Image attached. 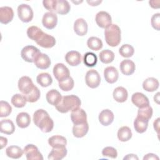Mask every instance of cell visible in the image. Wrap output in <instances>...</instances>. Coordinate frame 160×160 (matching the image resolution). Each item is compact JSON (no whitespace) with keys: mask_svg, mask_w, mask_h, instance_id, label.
<instances>
[{"mask_svg":"<svg viewBox=\"0 0 160 160\" xmlns=\"http://www.w3.org/2000/svg\"><path fill=\"white\" fill-rule=\"evenodd\" d=\"M33 122L43 132H49L54 128V122L46 111L36 110L33 114Z\"/></svg>","mask_w":160,"mask_h":160,"instance_id":"1","label":"cell"},{"mask_svg":"<svg viewBox=\"0 0 160 160\" xmlns=\"http://www.w3.org/2000/svg\"><path fill=\"white\" fill-rule=\"evenodd\" d=\"M81 106V100L76 95H68L62 97L60 102L56 106L58 111L61 113H67L69 111L79 108Z\"/></svg>","mask_w":160,"mask_h":160,"instance_id":"2","label":"cell"},{"mask_svg":"<svg viewBox=\"0 0 160 160\" xmlns=\"http://www.w3.org/2000/svg\"><path fill=\"white\" fill-rule=\"evenodd\" d=\"M121 29L117 24H111L104 30V38L106 43L111 47L119 44L121 40Z\"/></svg>","mask_w":160,"mask_h":160,"instance_id":"3","label":"cell"},{"mask_svg":"<svg viewBox=\"0 0 160 160\" xmlns=\"http://www.w3.org/2000/svg\"><path fill=\"white\" fill-rule=\"evenodd\" d=\"M18 16L22 22H29L34 16L32 9L27 4H21L18 7Z\"/></svg>","mask_w":160,"mask_h":160,"instance_id":"4","label":"cell"},{"mask_svg":"<svg viewBox=\"0 0 160 160\" xmlns=\"http://www.w3.org/2000/svg\"><path fill=\"white\" fill-rule=\"evenodd\" d=\"M38 48L34 46L29 45L24 47L21 52V56L22 59L28 62H34L36 56L40 53Z\"/></svg>","mask_w":160,"mask_h":160,"instance_id":"5","label":"cell"},{"mask_svg":"<svg viewBox=\"0 0 160 160\" xmlns=\"http://www.w3.org/2000/svg\"><path fill=\"white\" fill-rule=\"evenodd\" d=\"M86 85L92 89L98 88L101 82V77L99 72L95 69L89 70L85 76Z\"/></svg>","mask_w":160,"mask_h":160,"instance_id":"6","label":"cell"},{"mask_svg":"<svg viewBox=\"0 0 160 160\" xmlns=\"http://www.w3.org/2000/svg\"><path fill=\"white\" fill-rule=\"evenodd\" d=\"M52 72L54 76L58 82H61L70 77L69 69L62 63H57L55 64Z\"/></svg>","mask_w":160,"mask_h":160,"instance_id":"7","label":"cell"},{"mask_svg":"<svg viewBox=\"0 0 160 160\" xmlns=\"http://www.w3.org/2000/svg\"><path fill=\"white\" fill-rule=\"evenodd\" d=\"M95 21L97 25L103 29L108 28L112 24L111 15L108 12L104 11H99L96 14Z\"/></svg>","mask_w":160,"mask_h":160,"instance_id":"8","label":"cell"},{"mask_svg":"<svg viewBox=\"0 0 160 160\" xmlns=\"http://www.w3.org/2000/svg\"><path fill=\"white\" fill-rule=\"evenodd\" d=\"M24 153L28 160H42L43 156L39 151L38 148L32 144H27L24 148Z\"/></svg>","mask_w":160,"mask_h":160,"instance_id":"9","label":"cell"},{"mask_svg":"<svg viewBox=\"0 0 160 160\" xmlns=\"http://www.w3.org/2000/svg\"><path fill=\"white\" fill-rule=\"evenodd\" d=\"M18 89L22 94H27L29 93L34 88V85L32 79L26 76H22L18 81Z\"/></svg>","mask_w":160,"mask_h":160,"instance_id":"10","label":"cell"},{"mask_svg":"<svg viewBox=\"0 0 160 160\" xmlns=\"http://www.w3.org/2000/svg\"><path fill=\"white\" fill-rule=\"evenodd\" d=\"M58 23V16L53 12L44 13L42 19V24L48 29H54Z\"/></svg>","mask_w":160,"mask_h":160,"instance_id":"11","label":"cell"},{"mask_svg":"<svg viewBox=\"0 0 160 160\" xmlns=\"http://www.w3.org/2000/svg\"><path fill=\"white\" fill-rule=\"evenodd\" d=\"M36 42L41 47L48 49L52 48L55 45L56 39L52 36L43 32Z\"/></svg>","mask_w":160,"mask_h":160,"instance_id":"12","label":"cell"},{"mask_svg":"<svg viewBox=\"0 0 160 160\" xmlns=\"http://www.w3.org/2000/svg\"><path fill=\"white\" fill-rule=\"evenodd\" d=\"M71 119L74 124H78L87 122V114L85 111L80 108L71 111Z\"/></svg>","mask_w":160,"mask_h":160,"instance_id":"13","label":"cell"},{"mask_svg":"<svg viewBox=\"0 0 160 160\" xmlns=\"http://www.w3.org/2000/svg\"><path fill=\"white\" fill-rule=\"evenodd\" d=\"M34 63L35 66L40 69H46L51 65V59L49 57L44 53H39L34 59Z\"/></svg>","mask_w":160,"mask_h":160,"instance_id":"14","label":"cell"},{"mask_svg":"<svg viewBox=\"0 0 160 160\" xmlns=\"http://www.w3.org/2000/svg\"><path fill=\"white\" fill-rule=\"evenodd\" d=\"M14 18L13 9L9 6L0 8V22L3 24L10 22Z\"/></svg>","mask_w":160,"mask_h":160,"instance_id":"15","label":"cell"},{"mask_svg":"<svg viewBox=\"0 0 160 160\" xmlns=\"http://www.w3.org/2000/svg\"><path fill=\"white\" fill-rule=\"evenodd\" d=\"M131 101L133 104L139 108L149 105V101L147 96L139 92H135L132 95Z\"/></svg>","mask_w":160,"mask_h":160,"instance_id":"16","label":"cell"},{"mask_svg":"<svg viewBox=\"0 0 160 160\" xmlns=\"http://www.w3.org/2000/svg\"><path fill=\"white\" fill-rule=\"evenodd\" d=\"M105 80L109 84L116 82L119 78V72L117 69L113 66H108L104 71Z\"/></svg>","mask_w":160,"mask_h":160,"instance_id":"17","label":"cell"},{"mask_svg":"<svg viewBox=\"0 0 160 160\" xmlns=\"http://www.w3.org/2000/svg\"><path fill=\"white\" fill-rule=\"evenodd\" d=\"M65 60L70 66H77L81 62V55L78 51H71L65 55Z\"/></svg>","mask_w":160,"mask_h":160,"instance_id":"18","label":"cell"},{"mask_svg":"<svg viewBox=\"0 0 160 160\" xmlns=\"http://www.w3.org/2000/svg\"><path fill=\"white\" fill-rule=\"evenodd\" d=\"M121 72L126 76L132 74L136 69L134 62L130 59H124L121 61L119 65Z\"/></svg>","mask_w":160,"mask_h":160,"instance_id":"19","label":"cell"},{"mask_svg":"<svg viewBox=\"0 0 160 160\" xmlns=\"http://www.w3.org/2000/svg\"><path fill=\"white\" fill-rule=\"evenodd\" d=\"M88 28L87 22L83 18H78L74 21V31L79 36H83L87 34Z\"/></svg>","mask_w":160,"mask_h":160,"instance_id":"20","label":"cell"},{"mask_svg":"<svg viewBox=\"0 0 160 160\" xmlns=\"http://www.w3.org/2000/svg\"><path fill=\"white\" fill-rule=\"evenodd\" d=\"M98 118L99 121L102 126H108L113 122L114 116L113 112L111 110L106 109L102 110L99 113Z\"/></svg>","mask_w":160,"mask_h":160,"instance_id":"21","label":"cell"},{"mask_svg":"<svg viewBox=\"0 0 160 160\" xmlns=\"http://www.w3.org/2000/svg\"><path fill=\"white\" fill-rule=\"evenodd\" d=\"M46 98L49 104L56 106L60 102L62 96L58 90L52 89L46 93Z\"/></svg>","mask_w":160,"mask_h":160,"instance_id":"22","label":"cell"},{"mask_svg":"<svg viewBox=\"0 0 160 160\" xmlns=\"http://www.w3.org/2000/svg\"><path fill=\"white\" fill-rule=\"evenodd\" d=\"M88 130L89 125L88 122L78 124H74L72 127V134L74 137L81 138L85 136V135L88 133Z\"/></svg>","mask_w":160,"mask_h":160,"instance_id":"23","label":"cell"},{"mask_svg":"<svg viewBox=\"0 0 160 160\" xmlns=\"http://www.w3.org/2000/svg\"><path fill=\"white\" fill-rule=\"evenodd\" d=\"M67 149L66 147L52 148L48 155V159L61 160L67 155Z\"/></svg>","mask_w":160,"mask_h":160,"instance_id":"24","label":"cell"},{"mask_svg":"<svg viewBox=\"0 0 160 160\" xmlns=\"http://www.w3.org/2000/svg\"><path fill=\"white\" fill-rule=\"evenodd\" d=\"M114 99L118 102H125L128 97V92L124 87L118 86L114 89L112 92Z\"/></svg>","mask_w":160,"mask_h":160,"instance_id":"25","label":"cell"},{"mask_svg":"<svg viewBox=\"0 0 160 160\" xmlns=\"http://www.w3.org/2000/svg\"><path fill=\"white\" fill-rule=\"evenodd\" d=\"M15 126L13 122L9 119H2L0 122V131L2 133L10 135L14 133Z\"/></svg>","mask_w":160,"mask_h":160,"instance_id":"26","label":"cell"},{"mask_svg":"<svg viewBox=\"0 0 160 160\" xmlns=\"http://www.w3.org/2000/svg\"><path fill=\"white\" fill-rule=\"evenodd\" d=\"M71 9V6L68 1L66 0H56L54 11L56 13L64 15L68 14Z\"/></svg>","mask_w":160,"mask_h":160,"instance_id":"27","label":"cell"},{"mask_svg":"<svg viewBox=\"0 0 160 160\" xmlns=\"http://www.w3.org/2000/svg\"><path fill=\"white\" fill-rule=\"evenodd\" d=\"M16 122L19 128H26L28 127L31 123L30 115L26 112H21L17 115Z\"/></svg>","mask_w":160,"mask_h":160,"instance_id":"28","label":"cell"},{"mask_svg":"<svg viewBox=\"0 0 160 160\" xmlns=\"http://www.w3.org/2000/svg\"><path fill=\"white\" fill-rule=\"evenodd\" d=\"M159 81L157 79L151 77L145 79L142 82V88L148 92H154L159 88Z\"/></svg>","mask_w":160,"mask_h":160,"instance_id":"29","label":"cell"},{"mask_svg":"<svg viewBox=\"0 0 160 160\" xmlns=\"http://www.w3.org/2000/svg\"><path fill=\"white\" fill-rule=\"evenodd\" d=\"M48 143L52 148H62L66 147L67 140L64 136L55 135L48 139Z\"/></svg>","mask_w":160,"mask_h":160,"instance_id":"30","label":"cell"},{"mask_svg":"<svg viewBox=\"0 0 160 160\" xmlns=\"http://www.w3.org/2000/svg\"><path fill=\"white\" fill-rule=\"evenodd\" d=\"M24 150L18 146H9L6 149V154L7 156L12 159L20 158L22 156Z\"/></svg>","mask_w":160,"mask_h":160,"instance_id":"31","label":"cell"},{"mask_svg":"<svg viewBox=\"0 0 160 160\" xmlns=\"http://www.w3.org/2000/svg\"><path fill=\"white\" fill-rule=\"evenodd\" d=\"M37 82L42 87L46 88L49 86L52 82L51 76L48 72H41L36 78Z\"/></svg>","mask_w":160,"mask_h":160,"instance_id":"32","label":"cell"},{"mask_svg":"<svg viewBox=\"0 0 160 160\" xmlns=\"http://www.w3.org/2000/svg\"><path fill=\"white\" fill-rule=\"evenodd\" d=\"M148 120L136 117L134 121V128L138 133L144 132L148 127Z\"/></svg>","mask_w":160,"mask_h":160,"instance_id":"33","label":"cell"},{"mask_svg":"<svg viewBox=\"0 0 160 160\" xmlns=\"http://www.w3.org/2000/svg\"><path fill=\"white\" fill-rule=\"evenodd\" d=\"M132 132L131 129L128 126L120 128L118 131V138L121 142L129 141L132 138Z\"/></svg>","mask_w":160,"mask_h":160,"instance_id":"34","label":"cell"},{"mask_svg":"<svg viewBox=\"0 0 160 160\" xmlns=\"http://www.w3.org/2000/svg\"><path fill=\"white\" fill-rule=\"evenodd\" d=\"M87 45L88 47L92 51H99L102 48L103 44L101 39L92 36L88 38L87 41Z\"/></svg>","mask_w":160,"mask_h":160,"instance_id":"35","label":"cell"},{"mask_svg":"<svg viewBox=\"0 0 160 160\" xmlns=\"http://www.w3.org/2000/svg\"><path fill=\"white\" fill-rule=\"evenodd\" d=\"M99 58L102 63L109 64L114 59V53L109 49H104L99 54Z\"/></svg>","mask_w":160,"mask_h":160,"instance_id":"36","label":"cell"},{"mask_svg":"<svg viewBox=\"0 0 160 160\" xmlns=\"http://www.w3.org/2000/svg\"><path fill=\"white\" fill-rule=\"evenodd\" d=\"M152 112H153L152 108H151V106L148 105L145 107L139 108L138 111L137 117L149 121L152 116Z\"/></svg>","mask_w":160,"mask_h":160,"instance_id":"37","label":"cell"},{"mask_svg":"<svg viewBox=\"0 0 160 160\" xmlns=\"http://www.w3.org/2000/svg\"><path fill=\"white\" fill-rule=\"evenodd\" d=\"M42 32L43 31L36 26H31L27 29V35L28 38L35 42L38 40Z\"/></svg>","mask_w":160,"mask_h":160,"instance_id":"38","label":"cell"},{"mask_svg":"<svg viewBox=\"0 0 160 160\" xmlns=\"http://www.w3.org/2000/svg\"><path fill=\"white\" fill-rule=\"evenodd\" d=\"M98 61L96 55L92 52H88L84 55L83 62L88 67H94Z\"/></svg>","mask_w":160,"mask_h":160,"instance_id":"39","label":"cell"},{"mask_svg":"<svg viewBox=\"0 0 160 160\" xmlns=\"http://www.w3.org/2000/svg\"><path fill=\"white\" fill-rule=\"evenodd\" d=\"M26 102L27 101L25 98L21 94H16L11 98L12 104L17 108H21L24 107L26 104Z\"/></svg>","mask_w":160,"mask_h":160,"instance_id":"40","label":"cell"},{"mask_svg":"<svg viewBox=\"0 0 160 160\" xmlns=\"http://www.w3.org/2000/svg\"><path fill=\"white\" fill-rule=\"evenodd\" d=\"M25 98L27 102H36L39 98L41 96V92L38 87L34 86L33 89L27 94H22Z\"/></svg>","mask_w":160,"mask_h":160,"instance_id":"41","label":"cell"},{"mask_svg":"<svg viewBox=\"0 0 160 160\" xmlns=\"http://www.w3.org/2000/svg\"><path fill=\"white\" fill-rule=\"evenodd\" d=\"M134 52V48L130 44H123L119 49V53L122 57L131 58Z\"/></svg>","mask_w":160,"mask_h":160,"instance_id":"42","label":"cell"},{"mask_svg":"<svg viewBox=\"0 0 160 160\" xmlns=\"http://www.w3.org/2000/svg\"><path fill=\"white\" fill-rule=\"evenodd\" d=\"M74 82L71 76L61 82H59V88L64 91H69L72 90L74 88Z\"/></svg>","mask_w":160,"mask_h":160,"instance_id":"43","label":"cell"},{"mask_svg":"<svg viewBox=\"0 0 160 160\" xmlns=\"http://www.w3.org/2000/svg\"><path fill=\"white\" fill-rule=\"evenodd\" d=\"M12 112V107L10 104L4 101L0 102V117L4 118L8 116Z\"/></svg>","mask_w":160,"mask_h":160,"instance_id":"44","label":"cell"},{"mask_svg":"<svg viewBox=\"0 0 160 160\" xmlns=\"http://www.w3.org/2000/svg\"><path fill=\"white\" fill-rule=\"evenodd\" d=\"M102 154L104 156L115 159L118 156V152H117V150L114 148L111 147V146H108V147L104 148L102 149Z\"/></svg>","mask_w":160,"mask_h":160,"instance_id":"45","label":"cell"},{"mask_svg":"<svg viewBox=\"0 0 160 160\" xmlns=\"http://www.w3.org/2000/svg\"><path fill=\"white\" fill-rule=\"evenodd\" d=\"M151 23L152 27L157 30L159 31V26H160V14L156 13L152 15L151 19Z\"/></svg>","mask_w":160,"mask_h":160,"instance_id":"46","label":"cell"},{"mask_svg":"<svg viewBox=\"0 0 160 160\" xmlns=\"http://www.w3.org/2000/svg\"><path fill=\"white\" fill-rule=\"evenodd\" d=\"M56 0H44L42 1L43 6L49 12H52L54 11L56 6Z\"/></svg>","mask_w":160,"mask_h":160,"instance_id":"47","label":"cell"},{"mask_svg":"<svg viewBox=\"0 0 160 160\" xmlns=\"http://www.w3.org/2000/svg\"><path fill=\"white\" fill-rule=\"evenodd\" d=\"M143 159H159V157L153 153H148L144 156Z\"/></svg>","mask_w":160,"mask_h":160,"instance_id":"48","label":"cell"},{"mask_svg":"<svg viewBox=\"0 0 160 160\" xmlns=\"http://www.w3.org/2000/svg\"><path fill=\"white\" fill-rule=\"evenodd\" d=\"M8 143V139L6 138L1 136L0 137V144H1V149H3Z\"/></svg>","mask_w":160,"mask_h":160,"instance_id":"49","label":"cell"},{"mask_svg":"<svg viewBox=\"0 0 160 160\" xmlns=\"http://www.w3.org/2000/svg\"><path fill=\"white\" fill-rule=\"evenodd\" d=\"M159 1H149V6L152 8H154V9L159 8Z\"/></svg>","mask_w":160,"mask_h":160,"instance_id":"50","label":"cell"},{"mask_svg":"<svg viewBox=\"0 0 160 160\" xmlns=\"http://www.w3.org/2000/svg\"><path fill=\"white\" fill-rule=\"evenodd\" d=\"M159 118H158L156 120L154 121L153 126L155 131L157 132L158 134H159Z\"/></svg>","mask_w":160,"mask_h":160,"instance_id":"51","label":"cell"},{"mask_svg":"<svg viewBox=\"0 0 160 160\" xmlns=\"http://www.w3.org/2000/svg\"><path fill=\"white\" fill-rule=\"evenodd\" d=\"M123 159H138V157L134 154H127Z\"/></svg>","mask_w":160,"mask_h":160,"instance_id":"52","label":"cell"},{"mask_svg":"<svg viewBox=\"0 0 160 160\" xmlns=\"http://www.w3.org/2000/svg\"><path fill=\"white\" fill-rule=\"evenodd\" d=\"M101 2H102V1H87V2H88L89 5L92 6H98L99 4L101 3Z\"/></svg>","mask_w":160,"mask_h":160,"instance_id":"53","label":"cell"},{"mask_svg":"<svg viewBox=\"0 0 160 160\" xmlns=\"http://www.w3.org/2000/svg\"><path fill=\"white\" fill-rule=\"evenodd\" d=\"M154 101H155L157 104H159V92H158L156 95H154Z\"/></svg>","mask_w":160,"mask_h":160,"instance_id":"54","label":"cell"}]
</instances>
